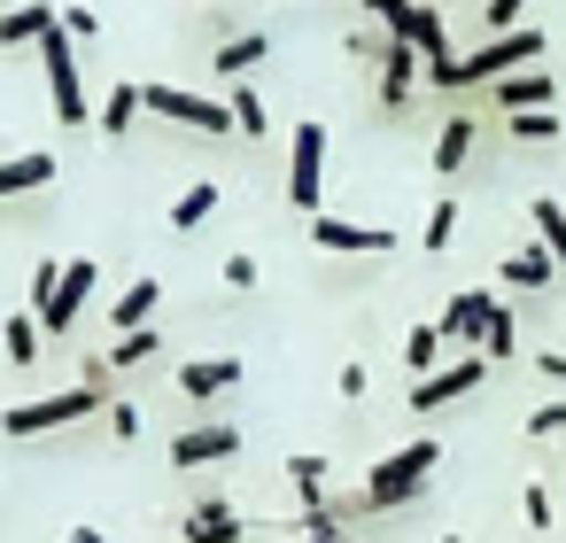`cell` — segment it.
Masks as SVG:
<instances>
[{
  "instance_id": "18",
  "label": "cell",
  "mask_w": 566,
  "mask_h": 543,
  "mask_svg": "<svg viewBox=\"0 0 566 543\" xmlns=\"http://www.w3.org/2000/svg\"><path fill=\"white\" fill-rule=\"evenodd\" d=\"M140 117H148V109H140V86H133V79H117V86L102 94V109H94V125H102L109 140H125V133H133Z\"/></svg>"
},
{
  "instance_id": "21",
  "label": "cell",
  "mask_w": 566,
  "mask_h": 543,
  "mask_svg": "<svg viewBox=\"0 0 566 543\" xmlns=\"http://www.w3.org/2000/svg\"><path fill=\"white\" fill-rule=\"evenodd\" d=\"M264 55H272V32H241V40H226V48L210 55V71H218V79H249Z\"/></svg>"
},
{
  "instance_id": "12",
  "label": "cell",
  "mask_w": 566,
  "mask_h": 543,
  "mask_svg": "<svg viewBox=\"0 0 566 543\" xmlns=\"http://www.w3.org/2000/svg\"><path fill=\"white\" fill-rule=\"evenodd\" d=\"M419 79H427L419 48H411V40H388V48H380V102H388V109H403Z\"/></svg>"
},
{
  "instance_id": "6",
  "label": "cell",
  "mask_w": 566,
  "mask_h": 543,
  "mask_svg": "<svg viewBox=\"0 0 566 543\" xmlns=\"http://www.w3.org/2000/svg\"><path fill=\"white\" fill-rule=\"evenodd\" d=\"M287 202L303 218L326 210V125H295V156H287Z\"/></svg>"
},
{
  "instance_id": "1",
  "label": "cell",
  "mask_w": 566,
  "mask_h": 543,
  "mask_svg": "<svg viewBox=\"0 0 566 543\" xmlns=\"http://www.w3.org/2000/svg\"><path fill=\"white\" fill-rule=\"evenodd\" d=\"M434 466H442V442H403V450H388L373 473H365V497H357V512H396V504H411L427 481H434Z\"/></svg>"
},
{
  "instance_id": "13",
  "label": "cell",
  "mask_w": 566,
  "mask_h": 543,
  "mask_svg": "<svg viewBox=\"0 0 566 543\" xmlns=\"http://www.w3.org/2000/svg\"><path fill=\"white\" fill-rule=\"evenodd\" d=\"M233 450H241V435H233V427H187V435H171V466H179V473L218 466V458H233Z\"/></svg>"
},
{
  "instance_id": "8",
  "label": "cell",
  "mask_w": 566,
  "mask_h": 543,
  "mask_svg": "<svg viewBox=\"0 0 566 543\" xmlns=\"http://www.w3.org/2000/svg\"><path fill=\"white\" fill-rule=\"evenodd\" d=\"M311 241L326 249V257H396V233L388 226H357V218H311Z\"/></svg>"
},
{
  "instance_id": "2",
  "label": "cell",
  "mask_w": 566,
  "mask_h": 543,
  "mask_svg": "<svg viewBox=\"0 0 566 543\" xmlns=\"http://www.w3.org/2000/svg\"><path fill=\"white\" fill-rule=\"evenodd\" d=\"M109 404H117L109 388H86V380H71V388H55V396H40V404H17V411L0 419V427H9L17 442H32V435L78 427V419H94V411H109Z\"/></svg>"
},
{
  "instance_id": "17",
  "label": "cell",
  "mask_w": 566,
  "mask_h": 543,
  "mask_svg": "<svg viewBox=\"0 0 566 543\" xmlns=\"http://www.w3.org/2000/svg\"><path fill=\"white\" fill-rule=\"evenodd\" d=\"M55 187V156H9V164H0V202H17V195H48Z\"/></svg>"
},
{
  "instance_id": "22",
  "label": "cell",
  "mask_w": 566,
  "mask_h": 543,
  "mask_svg": "<svg viewBox=\"0 0 566 543\" xmlns=\"http://www.w3.org/2000/svg\"><path fill=\"white\" fill-rule=\"evenodd\" d=\"M226 109H233V133H241V140H264V133H272V117H264V94H256L249 79H233Z\"/></svg>"
},
{
  "instance_id": "36",
  "label": "cell",
  "mask_w": 566,
  "mask_h": 543,
  "mask_svg": "<svg viewBox=\"0 0 566 543\" xmlns=\"http://www.w3.org/2000/svg\"><path fill=\"white\" fill-rule=\"evenodd\" d=\"M527 435H535V442H543V435H566V404H535V411H527Z\"/></svg>"
},
{
  "instance_id": "29",
  "label": "cell",
  "mask_w": 566,
  "mask_h": 543,
  "mask_svg": "<svg viewBox=\"0 0 566 543\" xmlns=\"http://www.w3.org/2000/svg\"><path fill=\"white\" fill-rule=\"evenodd\" d=\"M403 365L427 380V373L442 365V326H411V334H403Z\"/></svg>"
},
{
  "instance_id": "15",
  "label": "cell",
  "mask_w": 566,
  "mask_h": 543,
  "mask_svg": "<svg viewBox=\"0 0 566 543\" xmlns=\"http://www.w3.org/2000/svg\"><path fill=\"white\" fill-rule=\"evenodd\" d=\"M55 17H63V9H48V0H17V9L0 17V48H40V40L55 32Z\"/></svg>"
},
{
  "instance_id": "5",
  "label": "cell",
  "mask_w": 566,
  "mask_h": 543,
  "mask_svg": "<svg viewBox=\"0 0 566 543\" xmlns=\"http://www.w3.org/2000/svg\"><path fill=\"white\" fill-rule=\"evenodd\" d=\"M40 63H48V94H55V117H63V125H86L94 109H86V86H78V40L63 32V17H55V32L40 40Z\"/></svg>"
},
{
  "instance_id": "16",
  "label": "cell",
  "mask_w": 566,
  "mask_h": 543,
  "mask_svg": "<svg viewBox=\"0 0 566 543\" xmlns=\"http://www.w3.org/2000/svg\"><path fill=\"white\" fill-rule=\"evenodd\" d=\"M551 94H558L551 71H512V79H496V109H504V117H520V109H551Z\"/></svg>"
},
{
  "instance_id": "32",
  "label": "cell",
  "mask_w": 566,
  "mask_h": 543,
  "mask_svg": "<svg viewBox=\"0 0 566 543\" xmlns=\"http://www.w3.org/2000/svg\"><path fill=\"white\" fill-rule=\"evenodd\" d=\"M365 9L380 17V32H388V40H411V17H419V0H365Z\"/></svg>"
},
{
  "instance_id": "41",
  "label": "cell",
  "mask_w": 566,
  "mask_h": 543,
  "mask_svg": "<svg viewBox=\"0 0 566 543\" xmlns=\"http://www.w3.org/2000/svg\"><path fill=\"white\" fill-rule=\"evenodd\" d=\"M63 543H109V535H102V528H71Z\"/></svg>"
},
{
  "instance_id": "31",
  "label": "cell",
  "mask_w": 566,
  "mask_h": 543,
  "mask_svg": "<svg viewBox=\"0 0 566 543\" xmlns=\"http://www.w3.org/2000/svg\"><path fill=\"white\" fill-rule=\"evenodd\" d=\"M287 481H295V504H318L326 497V458H311V450L287 458Z\"/></svg>"
},
{
  "instance_id": "27",
  "label": "cell",
  "mask_w": 566,
  "mask_h": 543,
  "mask_svg": "<svg viewBox=\"0 0 566 543\" xmlns=\"http://www.w3.org/2000/svg\"><path fill=\"white\" fill-rule=\"evenodd\" d=\"M504 133H512V140H527V148H551L566 125H558L551 109H520V117H504Z\"/></svg>"
},
{
  "instance_id": "3",
  "label": "cell",
  "mask_w": 566,
  "mask_h": 543,
  "mask_svg": "<svg viewBox=\"0 0 566 543\" xmlns=\"http://www.w3.org/2000/svg\"><path fill=\"white\" fill-rule=\"evenodd\" d=\"M543 55V32L535 24H520V32H496V40H481L473 55H458V79H450V94H473V86H496V79H512L520 63H535Z\"/></svg>"
},
{
  "instance_id": "34",
  "label": "cell",
  "mask_w": 566,
  "mask_h": 543,
  "mask_svg": "<svg viewBox=\"0 0 566 543\" xmlns=\"http://www.w3.org/2000/svg\"><path fill=\"white\" fill-rule=\"evenodd\" d=\"M520 17H527V0H489V9H481L489 40H496V32H520Z\"/></svg>"
},
{
  "instance_id": "26",
  "label": "cell",
  "mask_w": 566,
  "mask_h": 543,
  "mask_svg": "<svg viewBox=\"0 0 566 543\" xmlns=\"http://www.w3.org/2000/svg\"><path fill=\"white\" fill-rule=\"evenodd\" d=\"M527 218H535V241H543V249L566 264V210H558L551 195H535V202H527Z\"/></svg>"
},
{
  "instance_id": "23",
  "label": "cell",
  "mask_w": 566,
  "mask_h": 543,
  "mask_svg": "<svg viewBox=\"0 0 566 543\" xmlns=\"http://www.w3.org/2000/svg\"><path fill=\"white\" fill-rule=\"evenodd\" d=\"M465 156H473V117H450V125L434 133V171H442V179H458V171H465Z\"/></svg>"
},
{
  "instance_id": "30",
  "label": "cell",
  "mask_w": 566,
  "mask_h": 543,
  "mask_svg": "<svg viewBox=\"0 0 566 543\" xmlns=\"http://www.w3.org/2000/svg\"><path fill=\"white\" fill-rule=\"evenodd\" d=\"M156 349H164V342H156V326H140V334H117V342H109V365H117V373H133V365H148Z\"/></svg>"
},
{
  "instance_id": "37",
  "label": "cell",
  "mask_w": 566,
  "mask_h": 543,
  "mask_svg": "<svg viewBox=\"0 0 566 543\" xmlns=\"http://www.w3.org/2000/svg\"><path fill=\"white\" fill-rule=\"evenodd\" d=\"M63 32L86 48V40H102V17H94V9H63Z\"/></svg>"
},
{
  "instance_id": "42",
  "label": "cell",
  "mask_w": 566,
  "mask_h": 543,
  "mask_svg": "<svg viewBox=\"0 0 566 543\" xmlns=\"http://www.w3.org/2000/svg\"><path fill=\"white\" fill-rule=\"evenodd\" d=\"M442 543H465V535H442Z\"/></svg>"
},
{
  "instance_id": "4",
  "label": "cell",
  "mask_w": 566,
  "mask_h": 543,
  "mask_svg": "<svg viewBox=\"0 0 566 543\" xmlns=\"http://www.w3.org/2000/svg\"><path fill=\"white\" fill-rule=\"evenodd\" d=\"M140 109L179 125V133H202V140H226L233 133V109L210 102V94H187V86H140Z\"/></svg>"
},
{
  "instance_id": "39",
  "label": "cell",
  "mask_w": 566,
  "mask_h": 543,
  "mask_svg": "<svg viewBox=\"0 0 566 543\" xmlns=\"http://www.w3.org/2000/svg\"><path fill=\"white\" fill-rule=\"evenodd\" d=\"M55 280H63V264H55V257H40V272H32V311L55 295Z\"/></svg>"
},
{
  "instance_id": "40",
  "label": "cell",
  "mask_w": 566,
  "mask_h": 543,
  "mask_svg": "<svg viewBox=\"0 0 566 543\" xmlns=\"http://www.w3.org/2000/svg\"><path fill=\"white\" fill-rule=\"evenodd\" d=\"M109 435L133 442V435H140V411H133V404H109Z\"/></svg>"
},
{
  "instance_id": "43",
  "label": "cell",
  "mask_w": 566,
  "mask_h": 543,
  "mask_svg": "<svg viewBox=\"0 0 566 543\" xmlns=\"http://www.w3.org/2000/svg\"><path fill=\"white\" fill-rule=\"evenodd\" d=\"M303 543H318V535H303Z\"/></svg>"
},
{
  "instance_id": "14",
  "label": "cell",
  "mask_w": 566,
  "mask_h": 543,
  "mask_svg": "<svg viewBox=\"0 0 566 543\" xmlns=\"http://www.w3.org/2000/svg\"><path fill=\"white\" fill-rule=\"evenodd\" d=\"M187 543H241L249 535V520L226 504V497H195V512H187V528H179Z\"/></svg>"
},
{
  "instance_id": "24",
  "label": "cell",
  "mask_w": 566,
  "mask_h": 543,
  "mask_svg": "<svg viewBox=\"0 0 566 543\" xmlns=\"http://www.w3.org/2000/svg\"><path fill=\"white\" fill-rule=\"evenodd\" d=\"M0 349H9V365H40V311H9Z\"/></svg>"
},
{
  "instance_id": "20",
  "label": "cell",
  "mask_w": 566,
  "mask_h": 543,
  "mask_svg": "<svg viewBox=\"0 0 566 543\" xmlns=\"http://www.w3.org/2000/svg\"><path fill=\"white\" fill-rule=\"evenodd\" d=\"M156 303H164V288H156V280H133V288L109 303V334H140V326L156 319Z\"/></svg>"
},
{
  "instance_id": "9",
  "label": "cell",
  "mask_w": 566,
  "mask_h": 543,
  "mask_svg": "<svg viewBox=\"0 0 566 543\" xmlns=\"http://www.w3.org/2000/svg\"><path fill=\"white\" fill-rule=\"evenodd\" d=\"M94 288H102V272H94L86 257H71V264H63V280H55V295L40 303V326H48V334H71V326H78V311L94 303Z\"/></svg>"
},
{
  "instance_id": "11",
  "label": "cell",
  "mask_w": 566,
  "mask_h": 543,
  "mask_svg": "<svg viewBox=\"0 0 566 543\" xmlns=\"http://www.w3.org/2000/svg\"><path fill=\"white\" fill-rule=\"evenodd\" d=\"M233 388H241V357H187L179 365V396H195V404H218Z\"/></svg>"
},
{
  "instance_id": "25",
  "label": "cell",
  "mask_w": 566,
  "mask_h": 543,
  "mask_svg": "<svg viewBox=\"0 0 566 543\" xmlns=\"http://www.w3.org/2000/svg\"><path fill=\"white\" fill-rule=\"evenodd\" d=\"M218 202H226V187H210V179H202V187H187V195L171 202V233H195V226H202Z\"/></svg>"
},
{
  "instance_id": "33",
  "label": "cell",
  "mask_w": 566,
  "mask_h": 543,
  "mask_svg": "<svg viewBox=\"0 0 566 543\" xmlns=\"http://www.w3.org/2000/svg\"><path fill=\"white\" fill-rule=\"evenodd\" d=\"M512 349H520V326H512V311L496 303V319H489V342H481V357L496 365V357H512Z\"/></svg>"
},
{
  "instance_id": "19",
  "label": "cell",
  "mask_w": 566,
  "mask_h": 543,
  "mask_svg": "<svg viewBox=\"0 0 566 543\" xmlns=\"http://www.w3.org/2000/svg\"><path fill=\"white\" fill-rule=\"evenodd\" d=\"M558 280V257L535 241V249H512L504 257V288H520V295H535V288H551Z\"/></svg>"
},
{
  "instance_id": "7",
  "label": "cell",
  "mask_w": 566,
  "mask_h": 543,
  "mask_svg": "<svg viewBox=\"0 0 566 543\" xmlns=\"http://www.w3.org/2000/svg\"><path fill=\"white\" fill-rule=\"evenodd\" d=\"M481 380H489V357H481V349H465V357L434 365L427 380H411V411H442V404H465V396H473Z\"/></svg>"
},
{
  "instance_id": "38",
  "label": "cell",
  "mask_w": 566,
  "mask_h": 543,
  "mask_svg": "<svg viewBox=\"0 0 566 543\" xmlns=\"http://www.w3.org/2000/svg\"><path fill=\"white\" fill-rule=\"evenodd\" d=\"M226 288L249 295V288H256V257H226Z\"/></svg>"
},
{
  "instance_id": "10",
  "label": "cell",
  "mask_w": 566,
  "mask_h": 543,
  "mask_svg": "<svg viewBox=\"0 0 566 543\" xmlns=\"http://www.w3.org/2000/svg\"><path fill=\"white\" fill-rule=\"evenodd\" d=\"M489 319H496V295L465 288V295H450V303H442V319H434V326H442V342H473V349H481V342H489Z\"/></svg>"
},
{
  "instance_id": "28",
  "label": "cell",
  "mask_w": 566,
  "mask_h": 543,
  "mask_svg": "<svg viewBox=\"0 0 566 543\" xmlns=\"http://www.w3.org/2000/svg\"><path fill=\"white\" fill-rule=\"evenodd\" d=\"M450 233H458V195H434V210H427V233H419V249H427V257H442V249H450Z\"/></svg>"
},
{
  "instance_id": "35",
  "label": "cell",
  "mask_w": 566,
  "mask_h": 543,
  "mask_svg": "<svg viewBox=\"0 0 566 543\" xmlns=\"http://www.w3.org/2000/svg\"><path fill=\"white\" fill-rule=\"evenodd\" d=\"M520 520H527V528H551V489H543V481H527V497H520Z\"/></svg>"
}]
</instances>
